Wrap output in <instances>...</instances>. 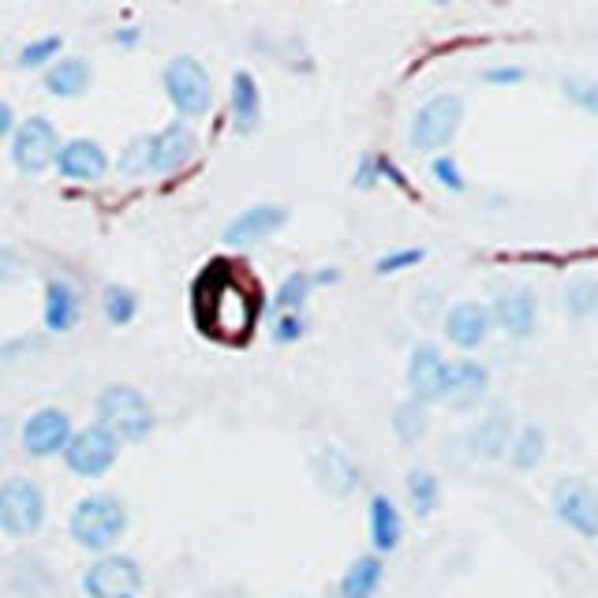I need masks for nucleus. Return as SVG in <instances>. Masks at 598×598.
I'll list each match as a JSON object with an SVG mask.
<instances>
[{
  "mask_svg": "<svg viewBox=\"0 0 598 598\" xmlns=\"http://www.w3.org/2000/svg\"><path fill=\"white\" fill-rule=\"evenodd\" d=\"M86 86H91V64L86 60H60L46 75V91L57 94V98H79V94H86Z\"/></svg>",
  "mask_w": 598,
  "mask_h": 598,
  "instance_id": "25",
  "label": "nucleus"
},
{
  "mask_svg": "<svg viewBox=\"0 0 598 598\" xmlns=\"http://www.w3.org/2000/svg\"><path fill=\"white\" fill-rule=\"evenodd\" d=\"M561 94H565L576 109H584L587 117H598V83L595 79H565V83H561Z\"/></svg>",
  "mask_w": 598,
  "mask_h": 598,
  "instance_id": "31",
  "label": "nucleus"
},
{
  "mask_svg": "<svg viewBox=\"0 0 598 598\" xmlns=\"http://www.w3.org/2000/svg\"><path fill=\"white\" fill-rule=\"evenodd\" d=\"M60 52V38L52 34V38H38V41H31V46H23L20 49V64L23 68H41V64H49L52 57Z\"/></svg>",
  "mask_w": 598,
  "mask_h": 598,
  "instance_id": "33",
  "label": "nucleus"
},
{
  "mask_svg": "<svg viewBox=\"0 0 598 598\" xmlns=\"http://www.w3.org/2000/svg\"><path fill=\"white\" fill-rule=\"evenodd\" d=\"M232 120L240 135H251L262 120V98H259V83L248 72H236L232 79Z\"/></svg>",
  "mask_w": 598,
  "mask_h": 598,
  "instance_id": "21",
  "label": "nucleus"
},
{
  "mask_svg": "<svg viewBox=\"0 0 598 598\" xmlns=\"http://www.w3.org/2000/svg\"><path fill=\"white\" fill-rule=\"evenodd\" d=\"M98 419L112 438H124V442H143L154 430V408L139 390L131 385H109L98 397Z\"/></svg>",
  "mask_w": 598,
  "mask_h": 598,
  "instance_id": "2",
  "label": "nucleus"
},
{
  "mask_svg": "<svg viewBox=\"0 0 598 598\" xmlns=\"http://www.w3.org/2000/svg\"><path fill=\"white\" fill-rule=\"evenodd\" d=\"M135 311H139V296L131 292V288H124V285L105 288V314H109L112 325H128L135 319Z\"/></svg>",
  "mask_w": 598,
  "mask_h": 598,
  "instance_id": "30",
  "label": "nucleus"
},
{
  "mask_svg": "<svg viewBox=\"0 0 598 598\" xmlns=\"http://www.w3.org/2000/svg\"><path fill=\"white\" fill-rule=\"evenodd\" d=\"M117 456H120V442L105 427L79 430V434H72V442L64 445L68 468H72L75 475H83V479L105 475L112 464H117Z\"/></svg>",
  "mask_w": 598,
  "mask_h": 598,
  "instance_id": "8",
  "label": "nucleus"
},
{
  "mask_svg": "<svg viewBox=\"0 0 598 598\" xmlns=\"http://www.w3.org/2000/svg\"><path fill=\"white\" fill-rule=\"evenodd\" d=\"M430 169H434V176H438V183H442V188H448V191H464L468 188V183H464V172H461V165H456V157H434V165H430Z\"/></svg>",
  "mask_w": 598,
  "mask_h": 598,
  "instance_id": "36",
  "label": "nucleus"
},
{
  "mask_svg": "<svg viewBox=\"0 0 598 598\" xmlns=\"http://www.w3.org/2000/svg\"><path fill=\"white\" fill-rule=\"evenodd\" d=\"M307 292H311V277L307 274H292L280 285V292H277V307L280 311H299V303L307 299Z\"/></svg>",
  "mask_w": 598,
  "mask_h": 598,
  "instance_id": "34",
  "label": "nucleus"
},
{
  "mask_svg": "<svg viewBox=\"0 0 598 598\" xmlns=\"http://www.w3.org/2000/svg\"><path fill=\"white\" fill-rule=\"evenodd\" d=\"M195 135H191V128L183 124H169L165 131H157V135H150V162H154V172H180L183 165L195 157Z\"/></svg>",
  "mask_w": 598,
  "mask_h": 598,
  "instance_id": "14",
  "label": "nucleus"
},
{
  "mask_svg": "<svg viewBox=\"0 0 598 598\" xmlns=\"http://www.w3.org/2000/svg\"><path fill=\"white\" fill-rule=\"evenodd\" d=\"M565 311L573 314V319H587V314L598 311V280L595 277L569 280V288H565Z\"/></svg>",
  "mask_w": 598,
  "mask_h": 598,
  "instance_id": "29",
  "label": "nucleus"
},
{
  "mask_svg": "<svg viewBox=\"0 0 598 598\" xmlns=\"http://www.w3.org/2000/svg\"><path fill=\"white\" fill-rule=\"evenodd\" d=\"M535 319H539V299H535L531 288H509V292H501L494 299V307H490V322L516 340L531 337Z\"/></svg>",
  "mask_w": 598,
  "mask_h": 598,
  "instance_id": "12",
  "label": "nucleus"
},
{
  "mask_svg": "<svg viewBox=\"0 0 598 598\" xmlns=\"http://www.w3.org/2000/svg\"><path fill=\"white\" fill-rule=\"evenodd\" d=\"M464 120V101L456 94H438L411 120V146L416 150H442L453 143V135L461 131Z\"/></svg>",
  "mask_w": 598,
  "mask_h": 598,
  "instance_id": "5",
  "label": "nucleus"
},
{
  "mask_svg": "<svg viewBox=\"0 0 598 598\" xmlns=\"http://www.w3.org/2000/svg\"><path fill=\"white\" fill-rule=\"evenodd\" d=\"M72 442V423L60 408H41L26 419L23 427V448L31 456H52L64 453V445Z\"/></svg>",
  "mask_w": 598,
  "mask_h": 598,
  "instance_id": "13",
  "label": "nucleus"
},
{
  "mask_svg": "<svg viewBox=\"0 0 598 598\" xmlns=\"http://www.w3.org/2000/svg\"><path fill=\"white\" fill-rule=\"evenodd\" d=\"M128 513L120 505V498L112 494H94L79 501L72 513V539L86 550H109L112 542L124 535Z\"/></svg>",
  "mask_w": 598,
  "mask_h": 598,
  "instance_id": "3",
  "label": "nucleus"
},
{
  "mask_svg": "<svg viewBox=\"0 0 598 598\" xmlns=\"http://www.w3.org/2000/svg\"><path fill=\"white\" fill-rule=\"evenodd\" d=\"M430 419H427V404L419 400H400L397 411H393V430H397V438L404 445H416L419 438L427 434Z\"/></svg>",
  "mask_w": 598,
  "mask_h": 598,
  "instance_id": "27",
  "label": "nucleus"
},
{
  "mask_svg": "<svg viewBox=\"0 0 598 598\" xmlns=\"http://www.w3.org/2000/svg\"><path fill=\"white\" fill-rule=\"evenodd\" d=\"M490 390V371L475 359H461V363H448V385H445V400L453 408H475Z\"/></svg>",
  "mask_w": 598,
  "mask_h": 598,
  "instance_id": "17",
  "label": "nucleus"
},
{
  "mask_svg": "<svg viewBox=\"0 0 598 598\" xmlns=\"http://www.w3.org/2000/svg\"><path fill=\"white\" fill-rule=\"evenodd\" d=\"M595 539H598V535H595Z\"/></svg>",
  "mask_w": 598,
  "mask_h": 598,
  "instance_id": "43",
  "label": "nucleus"
},
{
  "mask_svg": "<svg viewBox=\"0 0 598 598\" xmlns=\"http://www.w3.org/2000/svg\"><path fill=\"white\" fill-rule=\"evenodd\" d=\"M46 521V498L31 479H8L0 482V527L8 535H31Z\"/></svg>",
  "mask_w": 598,
  "mask_h": 598,
  "instance_id": "6",
  "label": "nucleus"
},
{
  "mask_svg": "<svg viewBox=\"0 0 598 598\" xmlns=\"http://www.w3.org/2000/svg\"><path fill=\"white\" fill-rule=\"evenodd\" d=\"M427 259V251L423 248H408V251H393V254H385V259H378L374 262V274H397V270H408V266H419V262Z\"/></svg>",
  "mask_w": 598,
  "mask_h": 598,
  "instance_id": "35",
  "label": "nucleus"
},
{
  "mask_svg": "<svg viewBox=\"0 0 598 598\" xmlns=\"http://www.w3.org/2000/svg\"><path fill=\"white\" fill-rule=\"evenodd\" d=\"M319 479H322V487L330 490V494L345 498V494L356 490L359 471H356V464L340 453V448H325V453L319 456Z\"/></svg>",
  "mask_w": 598,
  "mask_h": 598,
  "instance_id": "23",
  "label": "nucleus"
},
{
  "mask_svg": "<svg viewBox=\"0 0 598 598\" xmlns=\"http://www.w3.org/2000/svg\"><path fill=\"white\" fill-rule=\"evenodd\" d=\"M340 274L337 270H325V274H319V277H311V285H333V280H337Z\"/></svg>",
  "mask_w": 598,
  "mask_h": 598,
  "instance_id": "42",
  "label": "nucleus"
},
{
  "mask_svg": "<svg viewBox=\"0 0 598 598\" xmlns=\"http://www.w3.org/2000/svg\"><path fill=\"white\" fill-rule=\"evenodd\" d=\"M542 453H547V430L542 427H524L521 434L513 438V445H509V461L521 471H531L535 464L542 461Z\"/></svg>",
  "mask_w": 598,
  "mask_h": 598,
  "instance_id": "26",
  "label": "nucleus"
},
{
  "mask_svg": "<svg viewBox=\"0 0 598 598\" xmlns=\"http://www.w3.org/2000/svg\"><path fill=\"white\" fill-rule=\"evenodd\" d=\"M57 165L60 172L68 176V180H101L105 169H109V157H105V150L98 143H91V139H72V143L60 146L57 154Z\"/></svg>",
  "mask_w": 598,
  "mask_h": 598,
  "instance_id": "18",
  "label": "nucleus"
},
{
  "mask_svg": "<svg viewBox=\"0 0 598 598\" xmlns=\"http://www.w3.org/2000/svg\"><path fill=\"white\" fill-rule=\"evenodd\" d=\"M195 319L214 337H243L254 319V303L236 280L206 274L195 285Z\"/></svg>",
  "mask_w": 598,
  "mask_h": 598,
  "instance_id": "1",
  "label": "nucleus"
},
{
  "mask_svg": "<svg viewBox=\"0 0 598 598\" xmlns=\"http://www.w3.org/2000/svg\"><path fill=\"white\" fill-rule=\"evenodd\" d=\"M408 382H411V400L434 404L445 400L448 385V363L434 345H419L408 359Z\"/></svg>",
  "mask_w": 598,
  "mask_h": 598,
  "instance_id": "11",
  "label": "nucleus"
},
{
  "mask_svg": "<svg viewBox=\"0 0 598 598\" xmlns=\"http://www.w3.org/2000/svg\"><path fill=\"white\" fill-rule=\"evenodd\" d=\"M408 498H411V509H416L419 516H430L438 509V501H442V482H438V475H430L427 468H416L408 475Z\"/></svg>",
  "mask_w": 598,
  "mask_h": 598,
  "instance_id": "28",
  "label": "nucleus"
},
{
  "mask_svg": "<svg viewBox=\"0 0 598 598\" xmlns=\"http://www.w3.org/2000/svg\"><path fill=\"white\" fill-rule=\"evenodd\" d=\"M20 259H15L8 248H0V280H12V277H20Z\"/></svg>",
  "mask_w": 598,
  "mask_h": 598,
  "instance_id": "40",
  "label": "nucleus"
},
{
  "mask_svg": "<svg viewBox=\"0 0 598 598\" xmlns=\"http://www.w3.org/2000/svg\"><path fill=\"white\" fill-rule=\"evenodd\" d=\"M150 169H154V162H150V139H135V143H128V150L120 154V172L143 176Z\"/></svg>",
  "mask_w": 598,
  "mask_h": 598,
  "instance_id": "32",
  "label": "nucleus"
},
{
  "mask_svg": "<svg viewBox=\"0 0 598 598\" xmlns=\"http://www.w3.org/2000/svg\"><path fill=\"white\" fill-rule=\"evenodd\" d=\"M382 576H385V565L378 553L351 561V569L340 576V598H371L378 587H382Z\"/></svg>",
  "mask_w": 598,
  "mask_h": 598,
  "instance_id": "22",
  "label": "nucleus"
},
{
  "mask_svg": "<svg viewBox=\"0 0 598 598\" xmlns=\"http://www.w3.org/2000/svg\"><path fill=\"white\" fill-rule=\"evenodd\" d=\"M79 319V292L64 280H52L46 288V325L52 333H68Z\"/></svg>",
  "mask_w": 598,
  "mask_h": 598,
  "instance_id": "24",
  "label": "nucleus"
},
{
  "mask_svg": "<svg viewBox=\"0 0 598 598\" xmlns=\"http://www.w3.org/2000/svg\"><path fill=\"white\" fill-rule=\"evenodd\" d=\"M165 91L183 117H206L210 105H214V83L195 57H176L165 68Z\"/></svg>",
  "mask_w": 598,
  "mask_h": 598,
  "instance_id": "4",
  "label": "nucleus"
},
{
  "mask_svg": "<svg viewBox=\"0 0 598 598\" xmlns=\"http://www.w3.org/2000/svg\"><path fill=\"white\" fill-rule=\"evenodd\" d=\"M303 337V319L296 311H285L280 319L274 322V340L277 345H292V340Z\"/></svg>",
  "mask_w": 598,
  "mask_h": 598,
  "instance_id": "37",
  "label": "nucleus"
},
{
  "mask_svg": "<svg viewBox=\"0 0 598 598\" xmlns=\"http://www.w3.org/2000/svg\"><path fill=\"white\" fill-rule=\"evenodd\" d=\"M57 154H60V139H57V128H52L49 120L31 117L20 131H15L12 162L20 165L23 172L49 169V162H57Z\"/></svg>",
  "mask_w": 598,
  "mask_h": 598,
  "instance_id": "10",
  "label": "nucleus"
},
{
  "mask_svg": "<svg viewBox=\"0 0 598 598\" xmlns=\"http://www.w3.org/2000/svg\"><path fill=\"white\" fill-rule=\"evenodd\" d=\"M382 180V165H378V157L374 154H367L363 162H359V169H356V188H374V183Z\"/></svg>",
  "mask_w": 598,
  "mask_h": 598,
  "instance_id": "38",
  "label": "nucleus"
},
{
  "mask_svg": "<svg viewBox=\"0 0 598 598\" xmlns=\"http://www.w3.org/2000/svg\"><path fill=\"white\" fill-rule=\"evenodd\" d=\"M509 445H513V419L501 408L490 411L487 419H479V427L468 434V448L479 461H501L509 453Z\"/></svg>",
  "mask_w": 598,
  "mask_h": 598,
  "instance_id": "19",
  "label": "nucleus"
},
{
  "mask_svg": "<svg viewBox=\"0 0 598 598\" xmlns=\"http://www.w3.org/2000/svg\"><path fill=\"white\" fill-rule=\"evenodd\" d=\"M83 587L91 598H139V591H143V573H139V565L131 558L112 553V558H101L86 569Z\"/></svg>",
  "mask_w": 598,
  "mask_h": 598,
  "instance_id": "9",
  "label": "nucleus"
},
{
  "mask_svg": "<svg viewBox=\"0 0 598 598\" xmlns=\"http://www.w3.org/2000/svg\"><path fill=\"white\" fill-rule=\"evenodd\" d=\"M490 330H494L490 307H482V303H456L453 311L445 314V337L464 351L479 348L482 340L490 337Z\"/></svg>",
  "mask_w": 598,
  "mask_h": 598,
  "instance_id": "16",
  "label": "nucleus"
},
{
  "mask_svg": "<svg viewBox=\"0 0 598 598\" xmlns=\"http://www.w3.org/2000/svg\"><path fill=\"white\" fill-rule=\"evenodd\" d=\"M285 222H288V210L285 206L262 202V206L243 210V214L225 228V243H232V248H243V243L266 240V236H274Z\"/></svg>",
  "mask_w": 598,
  "mask_h": 598,
  "instance_id": "15",
  "label": "nucleus"
},
{
  "mask_svg": "<svg viewBox=\"0 0 598 598\" xmlns=\"http://www.w3.org/2000/svg\"><path fill=\"white\" fill-rule=\"evenodd\" d=\"M553 516H558L565 527H573L584 539H595L598 535V494L591 482L584 479H561L553 487Z\"/></svg>",
  "mask_w": 598,
  "mask_h": 598,
  "instance_id": "7",
  "label": "nucleus"
},
{
  "mask_svg": "<svg viewBox=\"0 0 598 598\" xmlns=\"http://www.w3.org/2000/svg\"><path fill=\"white\" fill-rule=\"evenodd\" d=\"M8 131H12V109L0 101V135H8Z\"/></svg>",
  "mask_w": 598,
  "mask_h": 598,
  "instance_id": "41",
  "label": "nucleus"
},
{
  "mask_svg": "<svg viewBox=\"0 0 598 598\" xmlns=\"http://www.w3.org/2000/svg\"><path fill=\"white\" fill-rule=\"evenodd\" d=\"M482 79H487V83H498V86H509V83H521L524 68H487Z\"/></svg>",
  "mask_w": 598,
  "mask_h": 598,
  "instance_id": "39",
  "label": "nucleus"
},
{
  "mask_svg": "<svg viewBox=\"0 0 598 598\" xmlns=\"http://www.w3.org/2000/svg\"><path fill=\"white\" fill-rule=\"evenodd\" d=\"M400 531H404V524H400L397 505H393L385 494H374L371 498V542H374V550L378 553L397 550L400 547Z\"/></svg>",
  "mask_w": 598,
  "mask_h": 598,
  "instance_id": "20",
  "label": "nucleus"
}]
</instances>
